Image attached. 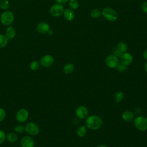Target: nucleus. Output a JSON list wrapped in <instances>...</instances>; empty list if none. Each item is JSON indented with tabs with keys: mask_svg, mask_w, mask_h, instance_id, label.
<instances>
[{
	"mask_svg": "<svg viewBox=\"0 0 147 147\" xmlns=\"http://www.w3.org/2000/svg\"><path fill=\"white\" fill-rule=\"evenodd\" d=\"M6 135L5 131L3 130L0 129V145L2 144L4 142L6 138Z\"/></svg>",
	"mask_w": 147,
	"mask_h": 147,
	"instance_id": "nucleus-30",
	"label": "nucleus"
},
{
	"mask_svg": "<svg viewBox=\"0 0 147 147\" xmlns=\"http://www.w3.org/2000/svg\"><path fill=\"white\" fill-rule=\"evenodd\" d=\"M87 133V129L85 126H80L76 130V134L80 137H84Z\"/></svg>",
	"mask_w": 147,
	"mask_h": 147,
	"instance_id": "nucleus-20",
	"label": "nucleus"
},
{
	"mask_svg": "<svg viewBox=\"0 0 147 147\" xmlns=\"http://www.w3.org/2000/svg\"><path fill=\"white\" fill-rule=\"evenodd\" d=\"M141 9L142 10V11L147 14V1L146 2H144L141 5Z\"/></svg>",
	"mask_w": 147,
	"mask_h": 147,
	"instance_id": "nucleus-31",
	"label": "nucleus"
},
{
	"mask_svg": "<svg viewBox=\"0 0 147 147\" xmlns=\"http://www.w3.org/2000/svg\"><path fill=\"white\" fill-rule=\"evenodd\" d=\"M6 138L9 142L11 143L16 142L18 140V136L16 133L14 132L9 133L6 136Z\"/></svg>",
	"mask_w": 147,
	"mask_h": 147,
	"instance_id": "nucleus-17",
	"label": "nucleus"
},
{
	"mask_svg": "<svg viewBox=\"0 0 147 147\" xmlns=\"http://www.w3.org/2000/svg\"><path fill=\"white\" fill-rule=\"evenodd\" d=\"M118 57L114 55H109L105 59L106 65L110 68H115L118 64Z\"/></svg>",
	"mask_w": 147,
	"mask_h": 147,
	"instance_id": "nucleus-10",
	"label": "nucleus"
},
{
	"mask_svg": "<svg viewBox=\"0 0 147 147\" xmlns=\"http://www.w3.org/2000/svg\"><path fill=\"white\" fill-rule=\"evenodd\" d=\"M14 20L13 13L9 10H5L1 16L0 20L2 25L5 26H10Z\"/></svg>",
	"mask_w": 147,
	"mask_h": 147,
	"instance_id": "nucleus-3",
	"label": "nucleus"
},
{
	"mask_svg": "<svg viewBox=\"0 0 147 147\" xmlns=\"http://www.w3.org/2000/svg\"><path fill=\"white\" fill-rule=\"evenodd\" d=\"M144 69H145V71H146V72L147 73V61L144 64Z\"/></svg>",
	"mask_w": 147,
	"mask_h": 147,
	"instance_id": "nucleus-36",
	"label": "nucleus"
},
{
	"mask_svg": "<svg viewBox=\"0 0 147 147\" xmlns=\"http://www.w3.org/2000/svg\"><path fill=\"white\" fill-rule=\"evenodd\" d=\"M16 133H22L25 130V127L21 125H16L14 129Z\"/></svg>",
	"mask_w": 147,
	"mask_h": 147,
	"instance_id": "nucleus-27",
	"label": "nucleus"
},
{
	"mask_svg": "<svg viewBox=\"0 0 147 147\" xmlns=\"http://www.w3.org/2000/svg\"><path fill=\"white\" fill-rule=\"evenodd\" d=\"M6 115V113L5 109L0 107V122H2L5 119Z\"/></svg>",
	"mask_w": 147,
	"mask_h": 147,
	"instance_id": "nucleus-28",
	"label": "nucleus"
},
{
	"mask_svg": "<svg viewBox=\"0 0 147 147\" xmlns=\"http://www.w3.org/2000/svg\"><path fill=\"white\" fill-rule=\"evenodd\" d=\"M133 60V58L132 55L129 52L123 53L120 57L121 63L123 64L126 66L130 65L132 63Z\"/></svg>",
	"mask_w": 147,
	"mask_h": 147,
	"instance_id": "nucleus-11",
	"label": "nucleus"
},
{
	"mask_svg": "<svg viewBox=\"0 0 147 147\" xmlns=\"http://www.w3.org/2000/svg\"><path fill=\"white\" fill-rule=\"evenodd\" d=\"M122 55V53L121 52L119 51H118L117 49H116L114 52V56H115L116 57H121V56Z\"/></svg>",
	"mask_w": 147,
	"mask_h": 147,
	"instance_id": "nucleus-32",
	"label": "nucleus"
},
{
	"mask_svg": "<svg viewBox=\"0 0 147 147\" xmlns=\"http://www.w3.org/2000/svg\"><path fill=\"white\" fill-rule=\"evenodd\" d=\"M69 6L72 10H76L79 6V3L78 0H69Z\"/></svg>",
	"mask_w": 147,
	"mask_h": 147,
	"instance_id": "nucleus-23",
	"label": "nucleus"
},
{
	"mask_svg": "<svg viewBox=\"0 0 147 147\" xmlns=\"http://www.w3.org/2000/svg\"><path fill=\"white\" fill-rule=\"evenodd\" d=\"M16 118L18 122L24 123L26 122L29 118V112L25 109H21L17 112Z\"/></svg>",
	"mask_w": 147,
	"mask_h": 147,
	"instance_id": "nucleus-7",
	"label": "nucleus"
},
{
	"mask_svg": "<svg viewBox=\"0 0 147 147\" xmlns=\"http://www.w3.org/2000/svg\"><path fill=\"white\" fill-rule=\"evenodd\" d=\"M85 123L88 129L95 130L101 127L103 121L100 117L96 115H91L86 118Z\"/></svg>",
	"mask_w": 147,
	"mask_h": 147,
	"instance_id": "nucleus-1",
	"label": "nucleus"
},
{
	"mask_svg": "<svg viewBox=\"0 0 147 147\" xmlns=\"http://www.w3.org/2000/svg\"><path fill=\"white\" fill-rule=\"evenodd\" d=\"M116 69L119 72H123L126 69V66L122 63H118L116 67Z\"/></svg>",
	"mask_w": 147,
	"mask_h": 147,
	"instance_id": "nucleus-29",
	"label": "nucleus"
},
{
	"mask_svg": "<svg viewBox=\"0 0 147 147\" xmlns=\"http://www.w3.org/2000/svg\"><path fill=\"white\" fill-rule=\"evenodd\" d=\"M57 3L61 4V5H63L65 3H67L68 1H69V0H55Z\"/></svg>",
	"mask_w": 147,
	"mask_h": 147,
	"instance_id": "nucleus-33",
	"label": "nucleus"
},
{
	"mask_svg": "<svg viewBox=\"0 0 147 147\" xmlns=\"http://www.w3.org/2000/svg\"><path fill=\"white\" fill-rule=\"evenodd\" d=\"M21 147H34V141L32 137L29 136H24L21 140Z\"/></svg>",
	"mask_w": 147,
	"mask_h": 147,
	"instance_id": "nucleus-12",
	"label": "nucleus"
},
{
	"mask_svg": "<svg viewBox=\"0 0 147 147\" xmlns=\"http://www.w3.org/2000/svg\"><path fill=\"white\" fill-rule=\"evenodd\" d=\"M122 118L125 122H130L134 119V114L131 111L126 110L122 113Z\"/></svg>",
	"mask_w": 147,
	"mask_h": 147,
	"instance_id": "nucleus-15",
	"label": "nucleus"
},
{
	"mask_svg": "<svg viewBox=\"0 0 147 147\" xmlns=\"http://www.w3.org/2000/svg\"><path fill=\"white\" fill-rule=\"evenodd\" d=\"M127 45L123 42H119L117 44V49L119 51L121 52L125 53L126 52L127 50Z\"/></svg>",
	"mask_w": 147,
	"mask_h": 147,
	"instance_id": "nucleus-19",
	"label": "nucleus"
},
{
	"mask_svg": "<svg viewBox=\"0 0 147 147\" xmlns=\"http://www.w3.org/2000/svg\"><path fill=\"white\" fill-rule=\"evenodd\" d=\"M114 99L116 102L120 103L123 99V94L122 91H117L114 94Z\"/></svg>",
	"mask_w": 147,
	"mask_h": 147,
	"instance_id": "nucleus-22",
	"label": "nucleus"
},
{
	"mask_svg": "<svg viewBox=\"0 0 147 147\" xmlns=\"http://www.w3.org/2000/svg\"><path fill=\"white\" fill-rule=\"evenodd\" d=\"M40 63L37 60H34L32 61L30 64V68L32 71H36L40 67Z\"/></svg>",
	"mask_w": 147,
	"mask_h": 147,
	"instance_id": "nucleus-26",
	"label": "nucleus"
},
{
	"mask_svg": "<svg viewBox=\"0 0 147 147\" xmlns=\"http://www.w3.org/2000/svg\"><path fill=\"white\" fill-rule=\"evenodd\" d=\"M36 30L38 33L44 34L48 32L50 30V26L48 23L45 22H41L37 24Z\"/></svg>",
	"mask_w": 147,
	"mask_h": 147,
	"instance_id": "nucleus-13",
	"label": "nucleus"
},
{
	"mask_svg": "<svg viewBox=\"0 0 147 147\" xmlns=\"http://www.w3.org/2000/svg\"><path fill=\"white\" fill-rule=\"evenodd\" d=\"M74 70V65L72 63H67L63 67V71L66 74H71Z\"/></svg>",
	"mask_w": 147,
	"mask_h": 147,
	"instance_id": "nucleus-18",
	"label": "nucleus"
},
{
	"mask_svg": "<svg viewBox=\"0 0 147 147\" xmlns=\"http://www.w3.org/2000/svg\"><path fill=\"white\" fill-rule=\"evenodd\" d=\"M75 114L76 117L80 119H86V118L88 117V110L86 106L81 105L77 107Z\"/></svg>",
	"mask_w": 147,
	"mask_h": 147,
	"instance_id": "nucleus-9",
	"label": "nucleus"
},
{
	"mask_svg": "<svg viewBox=\"0 0 147 147\" xmlns=\"http://www.w3.org/2000/svg\"><path fill=\"white\" fill-rule=\"evenodd\" d=\"M9 39L6 36L0 34V48L5 47L8 43Z\"/></svg>",
	"mask_w": 147,
	"mask_h": 147,
	"instance_id": "nucleus-21",
	"label": "nucleus"
},
{
	"mask_svg": "<svg viewBox=\"0 0 147 147\" xmlns=\"http://www.w3.org/2000/svg\"><path fill=\"white\" fill-rule=\"evenodd\" d=\"M96 147H108L107 145H98Z\"/></svg>",
	"mask_w": 147,
	"mask_h": 147,
	"instance_id": "nucleus-37",
	"label": "nucleus"
},
{
	"mask_svg": "<svg viewBox=\"0 0 147 147\" xmlns=\"http://www.w3.org/2000/svg\"><path fill=\"white\" fill-rule=\"evenodd\" d=\"M48 33L49 34V35H51V36H52V35H53V31L52 30H51V29H50L49 31H48Z\"/></svg>",
	"mask_w": 147,
	"mask_h": 147,
	"instance_id": "nucleus-35",
	"label": "nucleus"
},
{
	"mask_svg": "<svg viewBox=\"0 0 147 147\" xmlns=\"http://www.w3.org/2000/svg\"><path fill=\"white\" fill-rule=\"evenodd\" d=\"M126 1H129V0H126Z\"/></svg>",
	"mask_w": 147,
	"mask_h": 147,
	"instance_id": "nucleus-38",
	"label": "nucleus"
},
{
	"mask_svg": "<svg viewBox=\"0 0 147 147\" xmlns=\"http://www.w3.org/2000/svg\"><path fill=\"white\" fill-rule=\"evenodd\" d=\"M16 29L11 26H8L5 31V36L9 40H12L16 36Z\"/></svg>",
	"mask_w": 147,
	"mask_h": 147,
	"instance_id": "nucleus-16",
	"label": "nucleus"
},
{
	"mask_svg": "<svg viewBox=\"0 0 147 147\" xmlns=\"http://www.w3.org/2000/svg\"><path fill=\"white\" fill-rule=\"evenodd\" d=\"M102 15V12L98 9H92L90 13V16L93 18H97Z\"/></svg>",
	"mask_w": 147,
	"mask_h": 147,
	"instance_id": "nucleus-25",
	"label": "nucleus"
},
{
	"mask_svg": "<svg viewBox=\"0 0 147 147\" xmlns=\"http://www.w3.org/2000/svg\"><path fill=\"white\" fill-rule=\"evenodd\" d=\"M10 6V3L8 0H0V8L2 10H7Z\"/></svg>",
	"mask_w": 147,
	"mask_h": 147,
	"instance_id": "nucleus-24",
	"label": "nucleus"
},
{
	"mask_svg": "<svg viewBox=\"0 0 147 147\" xmlns=\"http://www.w3.org/2000/svg\"><path fill=\"white\" fill-rule=\"evenodd\" d=\"M64 11V8L63 5L59 3H55L53 4L50 8L49 12L50 14L55 17H59L63 14Z\"/></svg>",
	"mask_w": 147,
	"mask_h": 147,
	"instance_id": "nucleus-6",
	"label": "nucleus"
},
{
	"mask_svg": "<svg viewBox=\"0 0 147 147\" xmlns=\"http://www.w3.org/2000/svg\"><path fill=\"white\" fill-rule=\"evenodd\" d=\"M63 14L65 20L68 21H72L75 17V14L74 10H72L71 9H65Z\"/></svg>",
	"mask_w": 147,
	"mask_h": 147,
	"instance_id": "nucleus-14",
	"label": "nucleus"
},
{
	"mask_svg": "<svg viewBox=\"0 0 147 147\" xmlns=\"http://www.w3.org/2000/svg\"><path fill=\"white\" fill-rule=\"evenodd\" d=\"M143 57L145 60H147V49H146L143 52Z\"/></svg>",
	"mask_w": 147,
	"mask_h": 147,
	"instance_id": "nucleus-34",
	"label": "nucleus"
},
{
	"mask_svg": "<svg viewBox=\"0 0 147 147\" xmlns=\"http://www.w3.org/2000/svg\"><path fill=\"white\" fill-rule=\"evenodd\" d=\"M135 127L140 131L147 130V118L144 116H138L136 117L133 122Z\"/></svg>",
	"mask_w": 147,
	"mask_h": 147,
	"instance_id": "nucleus-4",
	"label": "nucleus"
},
{
	"mask_svg": "<svg viewBox=\"0 0 147 147\" xmlns=\"http://www.w3.org/2000/svg\"><path fill=\"white\" fill-rule=\"evenodd\" d=\"M54 63V58L50 55H45L43 56L40 61V65L44 68H49Z\"/></svg>",
	"mask_w": 147,
	"mask_h": 147,
	"instance_id": "nucleus-8",
	"label": "nucleus"
},
{
	"mask_svg": "<svg viewBox=\"0 0 147 147\" xmlns=\"http://www.w3.org/2000/svg\"><path fill=\"white\" fill-rule=\"evenodd\" d=\"M102 15L108 21L113 22L117 20L118 13L113 8L110 7H106L103 9Z\"/></svg>",
	"mask_w": 147,
	"mask_h": 147,
	"instance_id": "nucleus-2",
	"label": "nucleus"
},
{
	"mask_svg": "<svg viewBox=\"0 0 147 147\" xmlns=\"http://www.w3.org/2000/svg\"><path fill=\"white\" fill-rule=\"evenodd\" d=\"M25 130L30 136H36L39 133L40 128L34 122H28L25 126Z\"/></svg>",
	"mask_w": 147,
	"mask_h": 147,
	"instance_id": "nucleus-5",
	"label": "nucleus"
}]
</instances>
